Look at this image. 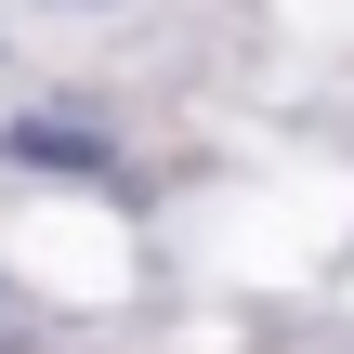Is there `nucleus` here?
<instances>
[{
    "instance_id": "1",
    "label": "nucleus",
    "mask_w": 354,
    "mask_h": 354,
    "mask_svg": "<svg viewBox=\"0 0 354 354\" xmlns=\"http://www.w3.org/2000/svg\"><path fill=\"white\" fill-rule=\"evenodd\" d=\"M13 158H66V171H92V131H53V118H26V131H13Z\"/></svg>"
}]
</instances>
